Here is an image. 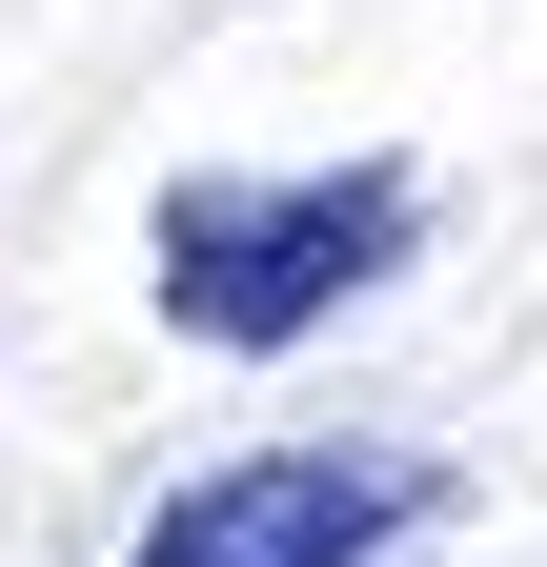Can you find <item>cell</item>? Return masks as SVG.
Segmentation results:
<instances>
[{"label": "cell", "instance_id": "6da1fadb", "mask_svg": "<svg viewBox=\"0 0 547 567\" xmlns=\"http://www.w3.org/2000/svg\"><path fill=\"white\" fill-rule=\"evenodd\" d=\"M426 244V183L405 163H345V183H183L163 203V324L183 344H305L324 305Z\"/></svg>", "mask_w": 547, "mask_h": 567}, {"label": "cell", "instance_id": "7a4b0ae2", "mask_svg": "<svg viewBox=\"0 0 547 567\" xmlns=\"http://www.w3.org/2000/svg\"><path fill=\"white\" fill-rule=\"evenodd\" d=\"M426 507H446V466H405V446H244L143 527V567H385Z\"/></svg>", "mask_w": 547, "mask_h": 567}]
</instances>
